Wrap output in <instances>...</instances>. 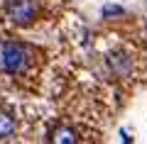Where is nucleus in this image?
I'll return each instance as SVG.
<instances>
[{
	"label": "nucleus",
	"mask_w": 147,
	"mask_h": 144,
	"mask_svg": "<svg viewBox=\"0 0 147 144\" xmlns=\"http://www.w3.org/2000/svg\"><path fill=\"white\" fill-rule=\"evenodd\" d=\"M49 142H57V144H74L79 142V134H76V129L66 127V125H59V127H54L52 132H49Z\"/></svg>",
	"instance_id": "nucleus-3"
},
{
	"label": "nucleus",
	"mask_w": 147,
	"mask_h": 144,
	"mask_svg": "<svg viewBox=\"0 0 147 144\" xmlns=\"http://www.w3.org/2000/svg\"><path fill=\"white\" fill-rule=\"evenodd\" d=\"M5 10L15 25H30L37 15V0H7Z\"/></svg>",
	"instance_id": "nucleus-2"
},
{
	"label": "nucleus",
	"mask_w": 147,
	"mask_h": 144,
	"mask_svg": "<svg viewBox=\"0 0 147 144\" xmlns=\"http://www.w3.org/2000/svg\"><path fill=\"white\" fill-rule=\"evenodd\" d=\"M15 129H17L15 117H12V115H7V113H0V142H5V139H12Z\"/></svg>",
	"instance_id": "nucleus-4"
},
{
	"label": "nucleus",
	"mask_w": 147,
	"mask_h": 144,
	"mask_svg": "<svg viewBox=\"0 0 147 144\" xmlns=\"http://www.w3.org/2000/svg\"><path fill=\"white\" fill-rule=\"evenodd\" d=\"M32 64V49L22 42H3L0 44V71L17 76V73H25Z\"/></svg>",
	"instance_id": "nucleus-1"
}]
</instances>
